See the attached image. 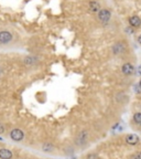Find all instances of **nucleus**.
Segmentation results:
<instances>
[{"label":"nucleus","instance_id":"1","mask_svg":"<svg viewBox=\"0 0 141 159\" xmlns=\"http://www.w3.org/2000/svg\"><path fill=\"white\" fill-rule=\"evenodd\" d=\"M127 51V43L125 41H118L114 43L112 48V52L115 55H121Z\"/></svg>","mask_w":141,"mask_h":159},{"label":"nucleus","instance_id":"2","mask_svg":"<svg viewBox=\"0 0 141 159\" xmlns=\"http://www.w3.org/2000/svg\"><path fill=\"white\" fill-rule=\"evenodd\" d=\"M13 34L9 30H1L0 31V44H9L12 42Z\"/></svg>","mask_w":141,"mask_h":159},{"label":"nucleus","instance_id":"3","mask_svg":"<svg viewBox=\"0 0 141 159\" xmlns=\"http://www.w3.org/2000/svg\"><path fill=\"white\" fill-rule=\"evenodd\" d=\"M97 18H98V20L100 21V22L107 23L109 20H110V18H112V12H110V10L109 9H106V8L103 9L102 8L100 11L97 13Z\"/></svg>","mask_w":141,"mask_h":159},{"label":"nucleus","instance_id":"4","mask_svg":"<svg viewBox=\"0 0 141 159\" xmlns=\"http://www.w3.org/2000/svg\"><path fill=\"white\" fill-rule=\"evenodd\" d=\"M87 142H88V132L87 130H82L75 138V144L77 146H84L87 144Z\"/></svg>","mask_w":141,"mask_h":159},{"label":"nucleus","instance_id":"5","mask_svg":"<svg viewBox=\"0 0 141 159\" xmlns=\"http://www.w3.org/2000/svg\"><path fill=\"white\" fill-rule=\"evenodd\" d=\"M10 138L12 139L13 142H17V143L22 142L23 138H24V133H23V130H21V129L15 128L10 132Z\"/></svg>","mask_w":141,"mask_h":159},{"label":"nucleus","instance_id":"6","mask_svg":"<svg viewBox=\"0 0 141 159\" xmlns=\"http://www.w3.org/2000/svg\"><path fill=\"white\" fill-rule=\"evenodd\" d=\"M139 142H140V138L136 134H129L125 137V143L127 145H130V146H136L139 144Z\"/></svg>","mask_w":141,"mask_h":159},{"label":"nucleus","instance_id":"7","mask_svg":"<svg viewBox=\"0 0 141 159\" xmlns=\"http://www.w3.org/2000/svg\"><path fill=\"white\" fill-rule=\"evenodd\" d=\"M134 66L131 63L127 62L121 65V73L124 75H131L134 74Z\"/></svg>","mask_w":141,"mask_h":159},{"label":"nucleus","instance_id":"8","mask_svg":"<svg viewBox=\"0 0 141 159\" xmlns=\"http://www.w3.org/2000/svg\"><path fill=\"white\" fill-rule=\"evenodd\" d=\"M88 9L90 12L98 13L99 11H100V9H102V6H100V3H99L98 1H96V0H92V1H89V3H88Z\"/></svg>","mask_w":141,"mask_h":159},{"label":"nucleus","instance_id":"9","mask_svg":"<svg viewBox=\"0 0 141 159\" xmlns=\"http://www.w3.org/2000/svg\"><path fill=\"white\" fill-rule=\"evenodd\" d=\"M128 22L130 25V27L136 28V29L141 27V19L139 16H131V17H129Z\"/></svg>","mask_w":141,"mask_h":159},{"label":"nucleus","instance_id":"10","mask_svg":"<svg viewBox=\"0 0 141 159\" xmlns=\"http://www.w3.org/2000/svg\"><path fill=\"white\" fill-rule=\"evenodd\" d=\"M23 64L27 65V66H32V65H35L37 62H39V59L34 55H27V57L23 59Z\"/></svg>","mask_w":141,"mask_h":159},{"label":"nucleus","instance_id":"11","mask_svg":"<svg viewBox=\"0 0 141 159\" xmlns=\"http://www.w3.org/2000/svg\"><path fill=\"white\" fill-rule=\"evenodd\" d=\"M13 154L10 149L1 148L0 149V159H12Z\"/></svg>","mask_w":141,"mask_h":159},{"label":"nucleus","instance_id":"12","mask_svg":"<svg viewBox=\"0 0 141 159\" xmlns=\"http://www.w3.org/2000/svg\"><path fill=\"white\" fill-rule=\"evenodd\" d=\"M132 120H134V124L141 125V112L134 113V117H132Z\"/></svg>","mask_w":141,"mask_h":159},{"label":"nucleus","instance_id":"13","mask_svg":"<svg viewBox=\"0 0 141 159\" xmlns=\"http://www.w3.org/2000/svg\"><path fill=\"white\" fill-rule=\"evenodd\" d=\"M42 149H43V152H52L53 149H54V146H53L52 144H50V143H46V144H44L42 146Z\"/></svg>","mask_w":141,"mask_h":159},{"label":"nucleus","instance_id":"14","mask_svg":"<svg viewBox=\"0 0 141 159\" xmlns=\"http://www.w3.org/2000/svg\"><path fill=\"white\" fill-rule=\"evenodd\" d=\"M86 159H99V157L96 154H88L86 156Z\"/></svg>","mask_w":141,"mask_h":159},{"label":"nucleus","instance_id":"15","mask_svg":"<svg viewBox=\"0 0 141 159\" xmlns=\"http://www.w3.org/2000/svg\"><path fill=\"white\" fill-rule=\"evenodd\" d=\"M131 159H141V152H137V154L132 155Z\"/></svg>","mask_w":141,"mask_h":159},{"label":"nucleus","instance_id":"16","mask_svg":"<svg viewBox=\"0 0 141 159\" xmlns=\"http://www.w3.org/2000/svg\"><path fill=\"white\" fill-rule=\"evenodd\" d=\"M5 130H6V127L3 126V125L1 124V123H0V135L3 134V133H5Z\"/></svg>","mask_w":141,"mask_h":159},{"label":"nucleus","instance_id":"17","mask_svg":"<svg viewBox=\"0 0 141 159\" xmlns=\"http://www.w3.org/2000/svg\"><path fill=\"white\" fill-rule=\"evenodd\" d=\"M137 41H138V43H139V44L141 45V33H140V34L138 35V38H137Z\"/></svg>","mask_w":141,"mask_h":159},{"label":"nucleus","instance_id":"18","mask_svg":"<svg viewBox=\"0 0 141 159\" xmlns=\"http://www.w3.org/2000/svg\"><path fill=\"white\" fill-rule=\"evenodd\" d=\"M2 75H3V70L1 69V67H0V77L2 76Z\"/></svg>","mask_w":141,"mask_h":159},{"label":"nucleus","instance_id":"19","mask_svg":"<svg viewBox=\"0 0 141 159\" xmlns=\"http://www.w3.org/2000/svg\"><path fill=\"white\" fill-rule=\"evenodd\" d=\"M139 86H140V89H141V80L139 81Z\"/></svg>","mask_w":141,"mask_h":159}]
</instances>
